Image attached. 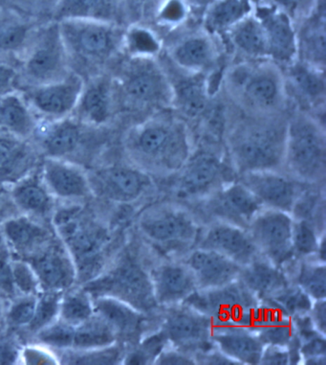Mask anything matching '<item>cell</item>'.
<instances>
[{
    "mask_svg": "<svg viewBox=\"0 0 326 365\" xmlns=\"http://www.w3.org/2000/svg\"><path fill=\"white\" fill-rule=\"evenodd\" d=\"M125 147L132 163L152 177L174 175L194 153L188 126L168 110L152 113L132 128Z\"/></svg>",
    "mask_w": 326,
    "mask_h": 365,
    "instance_id": "obj_1",
    "label": "cell"
},
{
    "mask_svg": "<svg viewBox=\"0 0 326 365\" xmlns=\"http://www.w3.org/2000/svg\"><path fill=\"white\" fill-rule=\"evenodd\" d=\"M275 116L251 115L231 130L228 155L236 174L283 171L287 121Z\"/></svg>",
    "mask_w": 326,
    "mask_h": 365,
    "instance_id": "obj_2",
    "label": "cell"
},
{
    "mask_svg": "<svg viewBox=\"0 0 326 365\" xmlns=\"http://www.w3.org/2000/svg\"><path fill=\"white\" fill-rule=\"evenodd\" d=\"M223 80L249 115H278L288 98L283 69L269 60H242L226 71Z\"/></svg>",
    "mask_w": 326,
    "mask_h": 365,
    "instance_id": "obj_3",
    "label": "cell"
},
{
    "mask_svg": "<svg viewBox=\"0 0 326 365\" xmlns=\"http://www.w3.org/2000/svg\"><path fill=\"white\" fill-rule=\"evenodd\" d=\"M202 227L196 214L181 203L150 205L137 219L141 238L165 258H181L194 249Z\"/></svg>",
    "mask_w": 326,
    "mask_h": 365,
    "instance_id": "obj_4",
    "label": "cell"
},
{
    "mask_svg": "<svg viewBox=\"0 0 326 365\" xmlns=\"http://www.w3.org/2000/svg\"><path fill=\"white\" fill-rule=\"evenodd\" d=\"M283 172L306 185L325 181V127L310 113L300 110L287 121Z\"/></svg>",
    "mask_w": 326,
    "mask_h": 365,
    "instance_id": "obj_5",
    "label": "cell"
},
{
    "mask_svg": "<svg viewBox=\"0 0 326 365\" xmlns=\"http://www.w3.org/2000/svg\"><path fill=\"white\" fill-rule=\"evenodd\" d=\"M57 22L71 68H96L122 51L125 30L122 26L88 19Z\"/></svg>",
    "mask_w": 326,
    "mask_h": 365,
    "instance_id": "obj_6",
    "label": "cell"
},
{
    "mask_svg": "<svg viewBox=\"0 0 326 365\" xmlns=\"http://www.w3.org/2000/svg\"><path fill=\"white\" fill-rule=\"evenodd\" d=\"M115 86L117 96L133 110L155 113L172 108L171 78L156 58H128Z\"/></svg>",
    "mask_w": 326,
    "mask_h": 365,
    "instance_id": "obj_7",
    "label": "cell"
},
{
    "mask_svg": "<svg viewBox=\"0 0 326 365\" xmlns=\"http://www.w3.org/2000/svg\"><path fill=\"white\" fill-rule=\"evenodd\" d=\"M149 267L140 259L127 256L107 274L92 281L88 292L95 297L117 298L147 316L158 317L162 309L155 300Z\"/></svg>",
    "mask_w": 326,
    "mask_h": 365,
    "instance_id": "obj_8",
    "label": "cell"
},
{
    "mask_svg": "<svg viewBox=\"0 0 326 365\" xmlns=\"http://www.w3.org/2000/svg\"><path fill=\"white\" fill-rule=\"evenodd\" d=\"M73 69L57 21L36 31L23 54L21 76L36 86L57 82L68 77Z\"/></svg>",
    "mask_w": 326,
    "mask_h": 365,
    "instance_id": "obj_9",
    "label": "cell"
},
{
    "mask_svg": "<svg viewBox=\"0 0 326 365\" xmlns=\"http://www.w3.org/2000/svg\"><path fill=\"white\" fill-rule=\"evenodd\" d=\"M259 299L239 280L219 288L196 289L184 304L199 311L214 327L244 328Z\"/></svg>",
    "mask_w": 326,
    "mask_h": 365,
    "instance_id": "obj_10",
    "label": "cell"
},
{
    "mask_svg": "<svg viewBox=\"0 0 326 365\" xmlns=\"http://www.w3.org/2000/svg\"><path fill=\"white\" fill-rule=\"evenodd\" d=\"M158 327L165 334L171 346L189 355L194 356L214 347L211 342L213 322L186 304L162 308Z\"/></svg>",
    "mask_w": 326,
    "mask_h": 365,
    "instance_id": "obj_11",
    "label": "cell"
},
{
    "mask_svg": "<svg viewBox=\"0 0 326 365\" xmlns=\"http://www.w3.org/2000/svg\"><path fill=\"white\" fill-rule=\"evenodd\" d=\"M229 174L219 155L208 150H194L185 165L174 175L177 178L172 193L180 202L197 203L233 180L228 178Z\"/></svg>",
    "mask_w": 326,
    "mask_h": 365,
    "instance_id": "obj_12",
    "label": "cell"
},
{
    "mask_svg": "<svg viewBox=\"0 0 326 365\" xmlns=\"http://www.w3.org/2000/svg\"><path fill=\"white\" fill-rule=\"evenodd\" d=\"M293 224L291 214L264 207L247 228L259 255L285 270L296 260L293 249Z\"/></svg>",
    "mask_w": 326,
    "mask_h": 365,
    "instance_id": "obj_13",
    "label": "cell"
},
{
    "mask_svg": "<svg viewBox=\"0 0 326 365\" xmlns=\"http://www.w3.org/2000/svg\"><path fill=\"white\" fill-rule=\"evenodd\" d=\"M64 210L57 214L55 222L61 230L66 249L70 253L75 264L80 272L93 273L101 267L102 253L110 244V235L104 227L97 225H83L77 222L75 217L79 208Z\"/></svg>",
    "mask_w": 326,
    "mask_h": 365,
    "instance_id": "obj_14",
    "label": "cell"
},
{
    "mask_svg": "<svg viewBox=\"0 0 326 365\" xmlns=\"http://www.w3.org/2000/svg\"><path fill=\"white\" fill-rule=\"evenodd\" d=\"M199 206L200 221H221L238 225L247 230L251 221L263 205L252 192L236 178L221 186L210 196L195 203Z\"/></svg>",
    "mask_w": 326,
    "mask_h": 365,
    "instance_id": "obj_15",
    "label": "cell"
},
{
    "mask_svg": "<svg viewBox=\"0 0 326 365\" xmlns=\"http://www.w3.org/2000/svg\"><path fill=\"white\" fill-rule=\"evenodd\" d=\"M92 191L111 202L132 205L152 193V177L133 163L113 164L89 177Z\"/></svg>",
    "mask_w": 326,
    "mask_h": 365,
    "instance_id": "obj_16",
    "label": "cell"
},
{
    "mask_svg": "<svg viewBox=\"0 0 326 365\" xmlns=\"http://www.w3.org/2000/svg\"><path fill=\"white\" fill-rule=\"evenodd\" d=\"M85 83L82 75L72 71L57 82L26 86L21 93L36 116H41L44 121H53L73 113Z\"/></svg>",
    "mask_w": 326,
    "mask_h": 365,
    "instance_id": "obj_17",
    "label": "cell"
},
{
    "mask_svg": "<svg viewBox=\"0 0 326 365\" xmlns=\"http://www.w3.org/2000/svg\"><path fill=\"white\" fill-rule=\"evenodd\" d=\"M243 183L263 207L287 212L293 209L306 190V185L283 171H253L238 175Z\"/></svg>",
    "mask_w": 326,
    "mask_h": 365,
    "instance_id": "obj_18",
    "label": "cell"
},
{
    "mask_svg": "<svg viewBox=\"0 0 326 365\" xmlns=\"http://www.w3.org/2000/svg\"><path fill=\"white\" fill-rule=\"evenodd\" d=\"M265 33L267 58L281 69L291 65L298 58L296 24L285 13L263 5L253 10Z\"/></svg>",
    "mask_w": 326,
    "mask_h": 365,
    "instance_id": "obj_19",
    "label": "cell"
},
{
    "mask_svg": "<svg viewBox=\"0 0 326 365\" xmlns=\"http://www.w3.org/2000/svg\"><path fill=\"white\" fill-rule=\"evenodd\" d=\"M194 247L214 250L241 267L261 255L246 230L221 221H211L203 225Z\"/></svg>",
    "mask_w": 326,
    "mask_h": 365,
    "instance_id": "obj_20",
    "label": "cell"
},
{
    "mask_svg": "<svg viewBox=\"0 0 326 365\" xmlns=\"http://www.w3.org/2000/svg\"><path fill=\"white\" fill-rule=\"evenodd\" d=\"M149 273L155 300L161 309L183 303L199 289L194 273L180 259L156 262L150 266Z\"/></svg>",
    "mask_w": 326,
    "mask_h": 365,
    "instance_id": "obj_21",
    "label": "cell"
},
{
    "mask_svg": "<svg viewBox=\"0 0 326 365\" xmlns=\"http://www.w3.org/2000/svg\"><path fill=\"white\" fill-rule=\"evenodd\" d=\"M94 313L99 314L115 331L118 339L138 344L144 334L159 326V316L149 317L132 306L111 297H97L93 299Z\"/></svg>",
    "mask_w": 326,
    "mask_h": 365,
    "instance_id": "obj_22",
    "label": "cell"
},
{
    "mask_svg": "<svg viewBox=\"0 0 326 365\" xmlns=\"http://www.w3.org/2000/svg\"><path fill=\"white\" fill-rule=\"evenodd\" d=\"M115 81L107 75H96L85 83L76 108L71 114L80 123L101 127L112 118L116 105Z\"/></svg>",
    "mask_w": 326,
    "mask_h": 365,
    "instance_id": "obj_23",
    "label": "cell"
},
{
    "mask_svg": "<svg viewBox=\"0 0 326 365\" xmlns=\"http://www.w3.org/2000/svg\"><path fill=\"white\" fill-rule=\"evenodd\" d=\"M40 283L46 292H63L70 288L78 277L77 267L66 247L51 245L41 247L29 257Z\"/></svg>",
    "mask_w": 326,
    "mask_h": 365,
    "instance_id": "obj_24",
    "label": "cell"
},
{
    "mask_svg": "<svg viewBox=\"0 0 326 365\" xmlns=\"http://www.w3.org/2000/svg\"><path fill=\"white\" fill-rule=\"evenodd\" d=\"M191 269L199 289L219 288L238 280L242 267L211 250L194 249L179 258Z\"/></svg>",
    "mask_w": 326,
    "mask_h": 365,
    "instance_id": "obj_25",
    "label": "cell"
},
{
    "mask_svg": "<svg viewBox=\"0 0 326 365\" xmlns=\"http://www.w3.org/2000/svg\"><path fill=\"white\" fill-rule=\"evenodd\" d=\"M244 328L255 334L265 346L287 348L297 334L293 317L269 299L259 300Z\"/></svg>",
    "mask_w": 326,
    "mask_h": 365,
    "instance_id": "obj_26",
    "label": "cell"
},
{
    "mask_svg": "<svg viewBox=\"0 0 326 365\" xmlns=\"http://www.w3.org/2000/svg\"><path fill=\"white\" fill-rule=\"evenodd\" d=\"M41 173L50 193L58 199L80 200L93 193L88 175L70 161L46 158Z\"/></svg>",
    "mask_w": 326,
    "mask_h": 365,
    "instance_id": "obj_27",
    "label": "cell"
},
{
    "mask_svg": "<svg viewBox=\"0 0 326 365\" xmlns=\"http://www.w3.org/2000/svg\"><path fill=\"white\" fill-rule=\"evenodd\" d=\"M283 71L286 93H291L305 113L317 110L325 106V69L296 60Z\"/></svg>",
    "mask_w": 326,
    "mask_h": 365,
    "instance_id": "obj_28",
    "label": "cell"
},
{
    "mask_svg": "<svg viewBox=\"0 0 326 365\" xmlns=\"http://www.w3.org/2000/svg\"><path fill=\"white\" fill-rule=\"evenodd\" d=\"M213 38L205 31L180 38L169 49L172 62L184 73L208 75L219 60Z\"/></svg>",
    "mask_w": 326,
    "mask_h": 365,
    "instance_id": "obj_29",
    "label": "cell"
},
{
    "mask_svg": "<svg viewBox=\"0 0 326 365\" xmlns=\"http://www.w3.org/2000/svg\"><path fill=\"white\" fill-rule=\"evenodd\" d=\"M86 125L80 123L73 116L65 117L46 123L38 124L34 135L37 138L41 149L46 158H63L73 154L79 148L83 135V128Z\"/></svg>",
    "mask_w": 326,
    "mask_h": 365,
    "instance_id": "obj_30",
    "label": "cell"
},
{
    "mask_svg": "<svg viewBox=\"0 0 326 365\" xmlns=\"http://www.w3.org/2000/svg\"><path fill=\"white\" fill-rule=\"evenodd\" d=\"M125 0H58L53 19H88L122 26Z\"/></svg>",
    "mask_w": 326,
    "mask_h": 365,
    "instance_id": "obj_31",
    "label": "cell"
},
{
    "mask_svg": "<svg viewBox=\"0 0 326 365\" xmlns=\"http://www.w3.org/2000/svg\"><path fill=\"white\" fill-rule=\"evenodd\" d=\"M211 342L238 365H259L265 347L255 334L238 326L214 327Z\"/></svg>",
    "mask_w": 326,
    "mask_h": 365,
    "instance_id": "obj_32",
    "label": "cell"
},
{
    "mask_svg": "<svg viewBox=\"0 0 326 365\" xmlns=\"http://www.w3.org/2000/svg\"><path fill=\"white\" fill-rule=\"evenodd\" d=\"M37 154L27 139L0 132V183L13 185L34 171Z\"/></svg>",
    "mask_w": 326,
    "mask_h": 365,
    "instance_id": "obj_33",
    "label": "cell"
},
{
    "mask_svg": "<svg viewBox=\"0 0 326 365\" xmlns=\"http://www.w3.org/2000/svg\"><path fill=\"white\" fill-rule=\"evenodd\" d=\"M238 280L259 300L274 297L291 284L285 269L261 255L242 267Z\"/></svg>",
    "mask_w": 326,
    "mask_h": 365,
    "instance_id": "obj_34",
    "label": "cell"
},
{
    "mask_svg": "<svg viewBox=\"0 0 326 365\" xmlns=\"http://www.w3.org/2000/svg\"><path fill=\"white\" fill-rule=\"evenodd\" d=\"M10 187L14 203L25 215L43 218L51 213L55 197L44 183L41 171L31 172Z\"/></svg>",
    "mask_w": 326,
    "mask_h": 365,
    "instance_id": "obj_35",
    "label": "cell"
},
{
    "mask_svg": "<svg viewBox=\"0 0 326 365\" xmlns=\"http://www.w3.org/2000/svg\"><path fill=\"white\" fill-rule=\"evenodd\" d=\"M184 73V72H183ZM183 79L172 83V108H177L183 115L195 118L201 115L209 104L211 88L208 75L188 74Z\"/></svg>",
    "mask_w": 326,
    "mask_h": 365,
    "instance_id": "obj_36",
    "label": "cell"
},
{
    "mask_svg": "<svg viewBox=\"0 0 326 365\" xmlns=\"http://www.w3.org/2000/svg\"><path fill=\"white\" fill-rule=\"evenodd\" d=\"M38 124L37 116L21 93L0 97V132L29 140Z\"/></svg>",
    "mask_w": 326,
    "mask_h": 365,
    "instance_id": "obj_37",
    "label": "cell"
},
{
    "mask_svg": "<svg viewBox=\"0 0 326 365\" xmlns=\"http://www.w3.org/2000/svg\"><path fill=\"white\" fill-rule=\"evenodd\" d=\"M224 37L243 60H268L265 33L253 12L231 28Z\"/></svg>",
    "mask_w": 326,
    "mask_h": 365,
    "instance_id": "obj_38",
    "label": "cell"
},
{
    "mask_svg": "<svg viewBox=\"0 0 326 365\" xmlns=\"http://www.w3.org/2000/svg\"><path fill=\"white\" fill-rule=\"evenodd\" d=\"M2 232L8 245L19 255H33L48 241L46 228L30 217H13L2 225Z\"/></svg>",
    "mask_w": 326,
    "mask_h": 365,
    "instance_id": "obj_39",
    "label": "cell"
},
{
    "mask_svg": "<svg viewBox=\"0 0 326 365\" xmlns=\"http://www.w3.org/2000/svg\"><path fill=\"white\" fill-rule=\"evenodd\" d=\"M253 12L252 0H214L204 15L205 31L224 37L231 28Z\"/></svg>",
    "mask_w": 326,
    "mask_h": 365,
    "instance_id": "obj_40",
    "label": "cell"
},
{
    "mask_svg": "<svg viewBox=\"0 0 326 365\" xmlns=\"http://www.w3.org/2000/svg\"><path fill=\"white\" fill-rule=\"evenodd\" d=\"M298 34V58L309 65L325 69V16L309 15Z\"/></svg>",
    "mask_w": 326,
    "mask_h": 365,
    "instance_id": "obj_41",
    "label": "cell"
},
{
    "mask_svg": "<svg viewBox=\"0 0 326 365\" xmlns=\"http://www.w3.org/2000/svg\"><path fill=\"white\" fill-rule=\"evenodd\" d=\"M292 284L312 299H326V263L313 259H297L286 269Z\"/></svg>",
    "mask_w": 326,
    "mask_h": 365,
    "instance_id": "obj_42",
    "label": "cell"
},
{
    "mask_svg": "<svg viewBox=\"0 0 326 365\" xmlns=\"http://www.w3.org/2000/svg\"><path fill=\"white\" fill-rule=\"evenodd\" d=\"M115 331L99 314L75 327L72 348L79 351L101 349L118 342Z\"/></svg>",
    "mask_w": 326,
    "mask_h": 365,
    "instance_id": "obj_43",
    "label": "cell"
},
{
    "mask_svg": "<svg viewBox=\"0 0 326 365\" xmlns=\"http://www.w3.org/2000/svg\"><path fill=\"white\" fill-rule=\"evenodd\" d=\"M162 50V41L149 28L132 25L125 30L122 51L130 58H156Z\"/></svg>",
    "mask_w": 326,
    "mask_h": 365,
    "instance_id": "obj_44",
    "label": "cell"
},
{
    "mask_svg": "<svg viewBox=\"0 0 326 365\" xmlns=\"http://www.w3.org/2000/svg\"><path fill=\"white\" fill-rule=\"evenodd\" d=\"M36 31L19 19H4L0 22V56L25 51Z\"/></svg>",
    "mask_w": 326,
    "mask_h": 365,
    "instance_id": "obj_45",
    "label": "cell"
},
{
    "mask_svg": "<svg viewBox=\"0 0 326 365\" xmlns=\"http://www.w3.org/2000/svg\"><path fill=\"white\" fill-rule=\"evenodd\" d=\"M93 314V299L88 292H74L61 297L58 312L61 322L77 327Z\"/></svg>",
    "mask_w": 326,
    "mask_h": 365,
    "instance_id": "obj_46",
    "label": "cell"
},
{
    "mask_svg": "<svg viewBox=\"0 0 326 365\" xmlns=\"http://www.w3.org/2000/svg\"><path fill=\"white\" fill-rule=\"evenodd\" d=\"M313 222L305 219H294L293 224V249L295 258L313 259L316 257L317 247L322 234Z\"/></svg>",
    "mask_w": 326,
    "mask_h": 365,
    "instance_id": "obj_47",
    "label": "cell"
},
{
    "mask_svg": "<svg viewBox=\"0 0 326 365\" xmlns=\"http://www.w3.org/2000/svg\"><path fill=\"white\" fill-rule=\"evenodd\" d=\"M168 339L160 328L144 334L135 349L125 354V364H154L162 351L169 346Z\"/></svg>",
    "mask_w": 326,
    "mask_h": 365,
    "instance_id": "obj_48",
    "label": "cell"
},
{
    "mask_svg": "<svg viewBox=\"0 0 326 365\" xmlns=\"http://www.w3.org/2000/svg\"><path fill=\"white\" fill-rule=\"evenodd\" d=\"M269 300L277 304L278 307L292 317L309 314L314 302V300L300 287L292 283Z\"/></svg>",
    "mask_w": 326,
    "mask_h": 365,
    "instance_id": "obj_49",
    "label": "cell"
},
{
    "mask_svg": "<svg viewBox=\"0 0 326 365\" xmlns=\"http://www.w3.org/2000/svg\"><path fill=\"white\" fill-rule=\"evenodd\" d=\"M63 292H46L38 298L32 322L27 326L30 331L37 334L57 320Z\"/></svg>",
    "mask_w": 326,
    "mask_h": 365,
    "instance_id": "obj_50",
    "label": "cell"
},
{
    "mask_svg": "<svg viewBox=\"0 0 326 365\" xmlns=\"http://www.w3.org/2000/svg\"><path fill=\"white\" fill-rule=\"evenodd\" d=\"M75 327L63 322H53L37 333L38 341L57 349H68L73 345Z\"/></svg>",
    "mask_w": 326,
    "mask_h": 365,
    "instance_id": "obj_51",
    "label": "cell"
},
{
    "mask_svg": "<svg viewBox=\"0 0 326 365\" xmlns=\"http://www.w3.org/2000/svg\"><path fill=\"white\" fill-rule=\"evenodd\" d=\"M11 266L16 292L22 295L37 294L38 289H41L40 283L29 262L16 260L11 263Z\"/></svg>",
    "mask_w": 326,
    "mask_h": 365,
    "instance_id": "obj_52",
    "label": "cell"
},
{
    "mask_svg": "<svg viewBox=\"0 0 326 365\" xmlns=\"http://www.w3.org/2000/svg\"><path fill=\"white\" fill-rule=\"evenodd\" d=\"M37 300L36 295H23L16 299L8 312L10 324L16 327L29 325L34 317Z\"/></svg>",
    "mask_w": 326,
    "mask_h": 365,
    "instance_id": "obj_53",
    "label": "cell"
},
{
    "mask_svg": "<svg viewBox=\"0 0 326 365\" xmlns=\"http://www.w3.org/2000/svg\"><path fill=\"white\" fill-rule=\"evenodd\" d=\"M268 5L285 13L296 24L298 19L311 15L315 0H268Z\"/></svg>",
    "mask_w": 326,
    "mask_h": 365,
    "instance_id": "obj_54",
    "label": "cell"
},
{
    "mask_svg": "<svg viewBox=\"0 0 326 365\" xmlns=\"http://www.w3.org/2000/svg\"><path fill=\"white\" fill-rule=\"evenodd\" d=\"M186 14L183 0H167L158 12L157 19L165 26H174L185 19Z\"/></svg>",
    "mask_w": 326,
    "mask_h": 365,
    "instance_id": "obj_55",
    "label": "cell"
},
{
    "mask_svg": "<svg viewBox=\"0 0 326 365\" xmlns=\"http://www.w3.org/2000/svg\"><path fill=\"white\" fill-rule=\"evenodd\" d=\"M21 73L15 66L0 58V97L18 93Z\"/></svg>",
    "mask_w": 326,
    "mask_h": 365,
    "instance_id": "obj_56",
    "label": "cell"
},
{
    "mask_svg": "<svg viewBox=\"0 0 326 365\" xmlns=\"http://www.w3.org/2000/svg\"><path fill=\"white\" fill-rule=\"evenodd\" d=\"M154 364L195 365L197 362L194 356L169 345L162 351L160 355L156 359Z\"/></svg>",
    "mask_w": 326,
    "mask_h": 365,
    "instance_id": "obj_57",
    "label": "cell"
},
{
    "mask_svg": "<svg viewBox=\"0 0 326 365\" xmlns=\"http://www.w3.org/2000/svg\"><path fill=\"white\" fill-rule=\"evenodd\" d=\"M263 365H289L288 350L285 347L266 345L264 347L261 364Z\"/></svg>",
    "mask_w": 326,
    "mask_h": 365,
    "instance_id": "obj_58",
    "label": "cell"
},
{
    "mask_svg": "<svg viewBox=\"0 0 326 365\" xmlns=\"http://www.w3.org/2000/svg\"><path fill=\"white\" fill-rule=\"evenodd\" d=\"M16 292L12 266L9 262L0 258V292L6 297H14Z\"/></svg>",
    "mask_w": 326,
    "mask_h": 365,
    "instance_id": "obj_59",
    "label": "cell"
},
{
    "mask_svg": "<svg viewBox=\"0 0 326 365\" xmlns=\"http://www.w3.org/2000/svg\"><path fill=\"white\" fill-rule=\"evenodd\" d=\"M308 314L315 329L326 336V300H315Z\"/></svg>",
    "mask_w": 326,
    "mask_h": 365,
    "instance_id": "obj_60",
    "label": "cell"
},
{
    "mask_svg": "<svg viewBox=\"0 0 326 365\" xmlns=\"http://www.w3.org/2000/svg\"><path fill=\"white\" fill-rule=\"evenodd\" d=\"M48 353V352H47ZM35 348H27L23 352L24 361L29 364H54L56 359L50 354Z\"/></svg>",
    "mask_w": 326,
    "mask_h": 365,
    "instance_id": "obj_61",
    "label": "cell"
},
{
    "mask_svg": "<svg viewBox=\"0 0 326 365\" xmlns=\"http://www.w3.org/2000/svg\"><path fill=\"white\" fill-rule=\"evenodd\" d=\"M19 359V351L10 344H0V364H13Z\"/></svg>",
    "mask_w": 326,
    "mask_h": 365,
    "instance_id": "obj_62",
    "label": "cell"
},
{
    "mask_svg": "<svg viewBox=\"0 0 326 365\" xmlns=\"http://www.w3.org/2000/svg\"><path fill=\"white\" fill-rule=\"evenodd\" d=\"M2 314H4V305H2L1 300H0V319H1Z\"/></svg>",
    "mask_w": 326,
    "mask_h": 365,
    "instance_id": "obj_63",
    "label": "cell"
},
{
    "mask_svg": "<svg viewBox=\"0 0 326 365\" xmlns=\"http://www.w3.org/2000/svg\"><path fill=\"white\" fill-rule=\"evenodd\" d=\"M127 0H125V4H127ZM132 2H135V4H143V2H146L147 0H132Z\"/></svg>",
    "mask_w": 326,
    "mask_h": 365,
    "instance_id": "obj_64",
    "label": "cell"
}]
</instances>
